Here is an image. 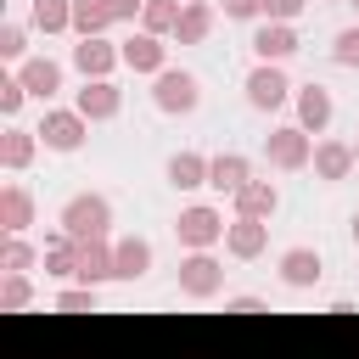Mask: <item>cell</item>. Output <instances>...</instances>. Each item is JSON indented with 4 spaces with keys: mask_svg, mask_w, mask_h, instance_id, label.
<instances>
[{
    "mask_svg": "<svg viewBox=\"0 0 359 359\" xmlns=\"http://www.w3.org/2000/svg\"><path fill=\"white\" fill-rule=\"evenodd\" d=\"M56 224H62L67 236H79V241H90V236H112V202L95 196V191H79V196L62 202Z\"/></svg>",
    "mask_w": 359,
    "mask_h": 359,
    "instance_id": "6da1fadb",
    "label": "cell"
},
{
    "mask_svg": "<svg viewBox=\"0 0 359 359\" xmlns=\"http://www.w3.org/2000/svg\"><path fill=\"white\" fill-rule=\"evenodd\" d=\"M196 101H202L196 73H185V67H163V73H151V107H157V112L185 118V112H196Z\"/></svg>",
    "mask_w": 359,
    "mask_h": 359,
    "instance_id": "7a4b0ae2",
    "label": "cell"
},
{
    "mask_svg": "<svg viewBox=\"0 0 359 359\" xmlns=\"http://www.w3.org/2000/svg\"><path fill=\"white\" fill-rule=\"evenodd\" d=\"M264 157H269V168L297 174V168H309V163H314V135H309L303 123H280V129H269V135H264Z\"/></svg>",
    "mask_w": 359,
    "mask_h": 359,
    "instance_id": "3957f363",
    "label": "cell"
},
{
    "mask_svg": "<svg viewBox=\"0 0 359 359\" xmlns=\"http://www.w3.org/2000/svg\"><path fill=\"white\" fill-rule=\"evenodd\" d=\"M180 292L196 297V303L224 292V264L213 258V247H191V252L180 258Z\"/></svg>",
    "mask_w": 359,
    "mask_h": 359,
    "instance_id": "277c9868",
    "label": "cell"
},
{
    "mask_svg": "<svg viewBox=\"0 0 359 359\" xmlns=\"http://www.w3.org/2000/svg\"><path fill=\"white\" fill-rule=\"evenodd\" d=\"M286 101H292V84H286L280 62H258V67L247 73V107H252V112H280Z\"/></svg>",
    "mask_w": 359,
    "mask_h": 359,
    "instance_id": "5b68a950",
    "label": "cell"
},
{
    "mask_svg": "<svg viewBox=\"0 0 359 359\" xmlns=\"http://www.w3.org/2000/svg\"><path fill=\"white\" fill-rule=\"evenodd\" d=\"M84 135H90V118H84L79 107H50V112L39 118V140H45L50 151H79Z\"/></svg>",
    "mask_w": 359,
    "mask_h": 359,
    "instance_id": "8992f818",
    "label": "cell"
},
{
    "mask_svg": "<svg viewBox=\"0 0 359 359\" xmlns=\"http://www.w3.org/2000/svg\"><path fill=\"white\" fill-rule=\"evenodd\" d=\"M174 236H180L185 252H191V247H219V241H224V213L208 208V202H196V208H185V213L174 219Z\"/></svg>",
    "mask_w": 359,
    "mask_h": 359,
    "instance_id": "52a82bcc",
    "label": "cell"
},
{
    "mask_svg": "<svg viewBox=\"0 0 359 359\" xmlns=\"http://www.w3.org/2000/svg\"><path fill=\"white\" fill-rule=\"evenodd\" d=\"M73 67H79L84 79H112V67H123V50H118L107 34H84V39L73 45Z\"/></svg>",
    "mask_w": 359,
    "mask_h": 359,
    "instance_id": "ba28073f",
    "label": "cell"
},
{
    "mask_svg": "<svg viewBox=\"0 0 359 359\" xmlns=\"http://www.w3.org/2000/svg\"><path fill=\"white\" fill-rule=\"evenodd\" d=\"M264 247H269V219L236 213V219L224 224V252H230V258H241V264H247V258H258Z\"/></svg>",
    "mask_w": 359,
    "mask_h": 359,
    "instance_id": "9c48e42d",
    "label": "cell"
},
{
    "mask_svg": "<svg viewBox=\"0 0 359 359\" xmlns=\"http://www.w3.org/2000/svg\"><path fill=\"white\" fill-rule=\"evenodd\" d=\"M118 50H123V67H129V73H163V67H168V45H163V34H151V28L129 34Z\"/></svg>",
    "mask_w": 359,
    "mask_h": 359,
    "instance_id": "30bf717a",
    "label": "cell"
},
{
    "mask_svg": "<svg viewBox=\"0 0 359 359\" xmlns=\"http://www.w3.org/2000/svg\"><path fill=\"white\" fill-rule=\"evenodd\" d=\"M73 107H79L90 123H107V118L123 112V90H118L112 79H84V90L73 95Z\"/></svg>",
    "mask_w": 359,
    "mask_h": 359,
    "instance_id": "8fae6325",
    "label": "cell"
},
{
    "mask_svg": "<svg viewBox=\"0 0 359 359\" xmlns=\"http://www.w3.org/2000/svg\"><path fill=\"white\" fill-rule=\"evenodd\" d=\"M292 101H297V123H303L309 135H325V129H331V112H337V107H331V90H325V84L309 79V84L292 90Z\"/></svg>",
    "mask_w": 359,
    "mask_h": 359,
    "instance_id": "7c38bea8",
    "label": "cell"
},
{
    "mask_svg": "<svg viewBox=\"0 0 359 359\" xmlns=\"http://www.w3.org/2000/svg\"><path fill=\"white\" fill-rule=\"evenodd\" d=\"M297 50H303V39H297L292 22H269V17H264V28L252 34V56H258V62H286V56H297Z\"/></svg>",
    "mask_w": 359,
    "mask_h": 359,
    "instance_id": "4fadbf2b",
    "label": "cell"
},
{
    "mask_svg": "<svg viewBox=\"0 0 359 359\" xmlns=\"http://www.w3.org/2000/svg\"><path fill=\"white\" fill-rule=\"evenodd\" d=\"M325 185H337V180H348L353 168H359V151L348 146V140H314V163H309Z\"/></svg>",
    "mask_w": 359,
    "mask_h": 359,
    "instance_id": "5bb4252c",
    "label": "cell"
},
{
    "mask_svg": "<svg viewBox=\"0 0 359 359\" xmlns=\"http://www.w3.org/2000/svg\"><path fill=\"white\" fill-rule=\"evenodd\" d=\"M151 269V241L146 236H118L112 241V280H140Z\"/></svg>",
    "mask_w": 359,
    "mask_h": 359,
    "instance_id": "9a60e30c",
    "label": "cell"
},
{
    "mask_svg": "<svg viewBox=\"0 0 359 359\" xmlns=\"http://www.w3.org/2000/svg\"><path fill=\"white\" fill-rule=\"evenodd\" d=\"M17 79L28 84L34 101H50V95L62 90V62H50V56H22V62H17Z\"/></svg>",
    "mask_w": 359,
    "mask_h": 359,
    "instance_id": "2e32d148",
    "label": "cell"
},
{
    "mask_svg": "<svg viewBox=\"0 0 359 359\" xmlns=\"http://www.w3.org/2000/svg\"><path fill=\"white\" fill-rule=\"evenodd\" d=\"M320 275H325V264H320L314 247H286V252H280V280H286L292 292H309Z\"/></svg>",
    "mask_w": 359,
    "mask_h": 359,
    "instance_id": "e0dca14e",
    "label": "cell"
},
{
    "mask_svg": "<svg viewBox=\"0 0 359 359\" xmlns=\"http://www.w3.org/2000/svg\"><path fill=\"white\" fill-rule=\"evenodd\" d=\"M247 180H252V168H247L241 151H219V157H208V185H213L219 196H236Z\"/></svg>",
    "mask_w": 359,
    "mask_h": 359,
    "instance_id": "ac0fdd59",
    "label": "cell"
},
{
    "mask_svg": "<svg viewBox=\"0 0 359 359\" xmlns=\"http://www.w3.org/2000/svg\"><path fill=\"white\" fill-rule=\"evenodd\" d=\"M34 224V196H28V185H0V230L6 236H22Z\"/></svg>",
    "mask_w": 359,
    "mask_h": 359,
    "instance_id": "d6986e66",
    "label": "cell"
},
{
    "mask_svg": "<svg viewBox=\"0 0 359 359\" xmlns=\"http://www.w3.org/2000/svg\"><path fill=\"white\" fill-rule=\"evenodd\" d=\"M79 280H84V286H101V280H112V241H107V236H90V241H79Z\"/></svg>",
    "mask_w": 359,
    "mask_h": 359,
    "instance_id": "ffe728a7",
    "label": "cell"
},
{
    "mask_svg": "<svg viewBox=\"0 0 359 359\" xmlns=\"http://www.w3.org/2000/svg\"><path fill=\"white\" fill-rule=\"evenodd\" d=\"M34 151H39V129H6L0 135V168H11V174H22L28 163H34Z\"/></svg>",
    "mask_w": 359,
    "mask_h": 359,
    "instance_id": "44dd1931",
    "label": "cell"
},
{
    "mask_svg": "<svg viewBox=\"0 0 359 359\" xmlns=\"http://www.w3.org/2000/svg\"><path fill=\"white\" fill-rule=\"evenodd\" d=\"M236 213H252V219H275V208H280V191H275V180H247L236 196Z\"/></svg>",
    "mask_w": 359,
    "mask_h": 359,
    "instance_id": "7402d4cb",
    "label": "cell"
},
{
    "mask_svg": "<svg viewBox=\"0 0 359 359\" xmlns=\"http://www.w3.org/2000/svg\"><path fill=\"white\" fill-rule=\"evenodd\" d=\"M208 34H213V6H208V0H185L180 22H174V39H180V45H202Z\"/></svg>",
    "mask_w": 359,
    "mask_h": 359,
    "instance_id": "603a6c76",
    "label": "cell"
},
{
    "mask_svg": "<svg viewBox=\"0 0 359 359\" xmlns=\"http://www.w3.org/2000/svg\"><path fill=\"white\" fill-rule=\"evenodd\" d=\"M168 185H174V191H196V185H208V157H196V151H174V157H168Z\"/></svg>",
    "mask_w": 359,
    "mask_h": 359,
    "instance_id": "cb8c5ba5",
    "label": "cell"
},
{
    "mask_svg": "<svg viewBox=\"0 0 359 359\" xmlns=\"http://www.w3.org/2000/svg\"><path fill=\"white\" fill-rule=\"evenodd\" d=\"M28 303H34L28 269H0V314H22Z\"/></svg>",
    "mask_w": 359,
    "mask_h": 359,
    "instance_id": "d4e9b609",
    "label": "cell"
},
{
    "mask_svg": "<svg viewBox=\"0 0 359 359\" xmlns=\"http://www.w3.org/2000/svg\"><path fill=\"white\" fill-rule=\"evenodd\" d=\"M28 22L39 34H67L73 28V0H34L28 6Z\"/></svg>",
    "mask_w": 359,
    "mask_h": 359,
    "instance_id": "484cf974",
    "label": "cell"
},
{
    "mask_svg": "<svg viewBox=\"0 0 359 359\" xmlns=\"http://www.w3.org/2000/svg\"><path fill=\"white\" fill-rule=\"evenodd\" d=\"M112 28V11H107V0H73V34L84 39V34H107Z\"/></svg>",
    "mask_w": 359,
    "mask_h": 359,
    "instance_id": "4316f807",
    "label": "cell"
},
{
    "mask_svg": "<svg viewBox=\"0 0 359 359\" xmlns=\"http://www.w3.org/2000/svg\"><path fill=\"white\" fill-rule=\"evenodd\" d=\"M180 11H185V0H146V11H140V28H151V34H174Z\"/></svg>",
    "mask_w": 359,
    "mask_h": 359,
    "instance_id": "83f0119b",
    "label": "cell"
},
{
    "mask_svg": "<svg viewBox=\"0 0 359 359\" xmlns=\"http://www.w3.org/2000/svg\"><path fill=\"white\" fill-rule=\"evenodd\" d=\"M56 314H95V286H67V292H56Z\"/></svg>",
    "mask_w": 359,
    "mask_h": 359,
    "instance_id": "f1b7e54d",
    "label": "cell"
},
{
    "mask_svg": "<svg viewBox=\"0 0 359 359\" xmlns=\"http://www.w3.org/2000/svg\"><path fill=\"white\" fill-rule=\"evenodd\" d=\"M34 258H39V252H34L22 236H6V241H0V269H34Z\"/></svg>",
    "mask_w": 359,
    "mask_h": 359,
    "instance_id": "f546056e",
    "label": "cell"
},
{
    "mask_svg": "<svg viewBox=\"0 0 359 359\" xmlns=\"http://www.w3.org/2000/svg\"><path fill=\"white\" fill-rule=\"evenodd\" d=\"M331 62H337V67H359V22L331 39Z\"/></svg>",
    "mask_w": 359,
    "mask_h": 359,
    "instance_id": "4dcf8cb0",
    "label": "cell"
},
{
    "mask_svg": "<svg viewBox=\"0 0 359 359\" xmlns=\"http://www.w3.org/2000/svg\"><path fill=\"white\" fill-rule=\"evenodd\" d=\"M0 56H6V62H22V56H28V34H22V22H0Z\"/></svg>",
    "mask_w": 359,
    "mask_h": 359,
    "instance_id": "1f68e13d",
    "label": "cell"
},
{
    "mask_svg": "<svg viewBox=\"0 0 359 359\" xmlns=\"http://www.w3.org/2000/svg\"><path fill=\"white\" fill-rule=\"evenodd\" d=\"M22 101H28V84L11 73V79H0V118H17L22 112Z\"/></svg>",
    "mask_w": 359,
    "mask_h": 359,
    "instance_id": "d6a6232c",
    "label": "cell"
},
{
    "mask_svg": "<svg viewBox=\"0 0 359 359\" xmlns=\"http://www.w3.org/2000/svg\"><path fill=\"white\" fill-rule=\"evenodd\" d=\"M303 6H309V0H264V17H269V22H292Z\"/></svg>",
    "mask_w": 359,
    "mask_h": 359,
    "instance_id": "836d02e7",
    "label": "cell"
},
{
    "mask_svg": "<svg viewBox=\"0 0 359 359\" xmlns=\"http://www.w3.org/2000/svg\"><path fill=\"white\" fill-rule=\"evenodd\" d=\"M224 314H269V303H264V297H247V292H241V297H224Z\"/></svg>",
    "mask_w": 359,
    "mask_h": 359,
    "instance_id": "e575fe53",
    "label": "cell"
},
{
    "mask_svg": "<svg viewBox=\"0 0 359 359\" xmlns=\"http://www.w3.org/2000/svg\"><path fill=\"white\" fill-rule=\"evenodd\" d=\"M107 11H112V22H135L146 11V0H107Z\"/></svg>",
    "mask_w": 359,
    "mask_h": 359,
    "instance_id": "d590c367",
    "label": "cell"
},
{
    "mask_svg": "<svg viewBox=\"0 0 359 359\" xmlns=\"http://www.w3.org/2000/svg\"><path fill=\"white\" fill-rule=\"evenodd\" d=\"M224 17L247 22V17H264V0H224Z\"/></svg>",
    "mask_w": 359,
    "mask_h": 359,
    "instance_id": "8d00e7d4",
    "label": "cell"
},
{
    "mask_svg": "<svg viewBox=\"0 0 359 359\" xmlns=\"http://www.w3.org/2000/svg\"><path fill=\"white\" fill-rule=\"evenodd\" d=\"M348 230H353V247H359V208H353V219H348Z\"/></svg>",
    "mask_w": 359,
    "mask_h": 359,
    "instance_id": "74e56055",
    "label": "cell"
},
{
    "mask_svg": "<svg viewBox=\"0 0 359 359\" xmlns=\"http://www.w3.org/2000/svg\"><path fill=\"white\" fill-rule=\"evenodd\" d=\"M353 6H359V0H353Z\"/></svg>",
    "mask_w": 359,
    "mask_h": 359,
    "instance_id": "f35d334b",
    "label": "cell"
},
{
    "mask_svg": "<svg viewBox=\"0 0 359 359\" xmlns=\"http://www.w3.org/2000/svg\"><path fill=\"white\" fill-rule=\"evenodd\" d=\"M353 151H359V146H353Z\"/></svg>",
    "mask_w": 359,
    "mask_h": 359,
    "instance_id": "ab89813d",
    "label": "cell"
},
{
    "mask_svg": "<svg viewBox=\"0 0 359 359\" xmlns=\"http://www.w3.org/2000/svg\"><path fill=\"white\" fill-rule=\"evenodd\" d=\"M325 6H331V0H325Z\"/></svg>",
    "mask_w": 359,
    "mask_h": 359,
    "instance_id": "60d3db41",
    "label": "cell"
}]
</instances>
